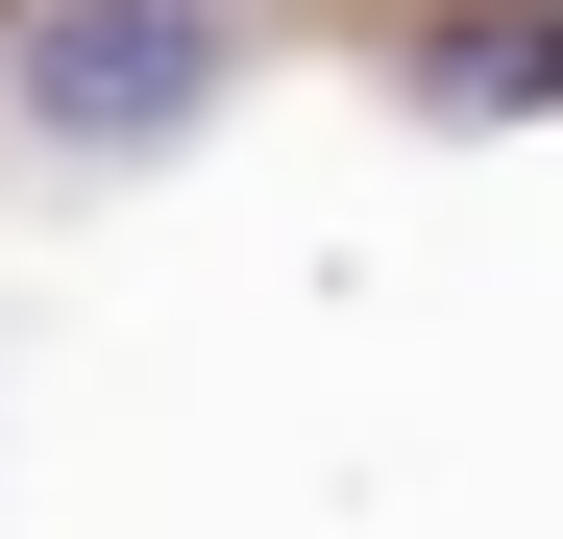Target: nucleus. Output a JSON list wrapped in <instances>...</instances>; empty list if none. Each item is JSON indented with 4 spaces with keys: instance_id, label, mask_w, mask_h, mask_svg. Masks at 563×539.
I'll return each instance as SVG.
<instances>
[{
    "instance_id": "nucleus-1",
    "label": "nucleus",
    "mask_w": 563,
    "mask_h": 539,
    "mask_svg": "<svg viewBox=\"0 0 563 539\" xmlns=\"http://www.w3.org/2000/svg\"><path fill=\"white\" fill-rule=\"evenodd\" d=\"M221 74H245L221 0H0L25 147H172V123H221Z\"/></svg>"
},
{
    "instance_id": "nucleus-2",
    "label": "nucleus",
    "mask_w": 563,
    "mask_h": 539,
    "mask_svg": "<svg viewBox=\"0 0 563 539\" xmlns=\"http://www.w3.org/2000/svg\"><path fill=\"white\" fill-rule=\"evenodd\" d=\"M417 99H465V123L563 99V0H441V25H417Z\"/></svg>"
}]
</instances>
